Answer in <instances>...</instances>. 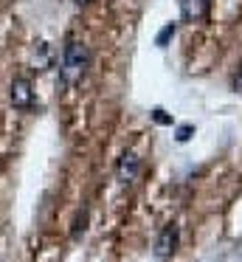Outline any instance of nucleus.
<instances>
[{"mask_svg":"<svg viewBox=\"0 0 242 262\" xmlns=\"http://www.w3.org/2000/svg\"><path fill=\"white\" fill-rule=\"evenodd\" d=\"M90 59H93L90 48L84 46L82 40H73V37H68V40H65V46H62L59 82H62V85H76V82L82 79L84 74H87Z\"/></svg>","mask_w":242,"mask_h":262,"instance_id":"1","label":"nucleus"},{"mask_svg":"<svg viewBox=\"0 0 242 262\" xmlns=\"http://www.w3.org/2000/svg\"><path fill=\"white\" fill-rule=\"evenodd\" d=\"M138 175H141V158H138V152L127 149L116 164V178H118L121 186H133V183L138 181Z\"/></svg>","mask_w":242,"mask_h":262,"instance_id":"2","label":"nucleus"},{"mask_svg":"<svg viewBox=\"0 0 242 262\" xmlns=\"http://www.w3.org/2000/svg\"><path fill=\"white\" fill-rule=\"evenodd\" d=\"M180 245V228L174 226V223H169V226L161 228V234L155 237V256L158 259H169V256L178 251Z\"/></svg>","mask_w":242,"mask_h":262,"instance_id":"3","label":"nucleus"},{"mask_svg":"<svg viewBox=\"0 0 242 262\" xmlns=\"http://www.w3.org/2000/svg\"><path fill=\"white\" fill-rule=\"evenodd\" d=\"M11 104L17 110H31L34 107V85L28 76H14L11 79Z\"/></svg>","mask_w":242,"mask_h":262,"instance_id":"4","label":"nucleus"},{"mask_svg":"<svg viewBox=\"0 0 242 262\" xmlns=\"http://www.w3.org/2000/svg\"><path fill=\"white\" fill-rule=\"evenodd\" d=\"M208 9H211V0H180V14H183L186 23H200V20H206Z\"/></svg>","mask_w":242,"mask_h":262,"instance_id":"5","label":"nucleus"},{"mask_svg":"<svg viewBox=\"0 0 242 262\" xmlns=\"http://www.w3.org/2000/svg\"><path fill=\"white\" fill-rule=\"evenodd\" d=\"M174 31H178V23H166L161 31H158V37H155V46H158V48H166V42L174 37Z\"/></svg>","mask_w":242,"mask_h":262,"instance_id":"6","label":"nucleus"},{"mask_svg":"<svg viewBox=\"0 0 242 262\" xmlns=\"http://www.w3.org/2000/svg\"><path fill=\"white\" fill-rule=\"evenodd\" d=\"M37 51H39V57H37V71H45L51 65V46L48 42H37Z\"/></svg>","mask_w":242,"mask_h":262,"instance_id":"7","label":"nucleus"},{"mask_svg":"<svg viewBox=\"0 0 242 262\" xmlns=\"http://www.w3.org/2000/svg\"><path fill=\"white\" fill-rule=\"evenodd\" d=\"M191 133H194V127H191V124H183V127H178V141H180V144H186V141L191 138Z\"/></svg>","mask_w":242,"mask_h":262,"instance_id":"8","label":"nucleus"},{"mask_svg":"<svg viewBox=\"0 0 242 262\" xmlns=\"http://www.w3.org/2000/svg\"><path fill=\"white\" fill-rule=\"evenodd\" d=\"M152 119H155V121H158V124H172V119H169V116H166V113H163V110H161V107H155V110H152Z\"/></svg>","mask_w":242,"mask_h":262,"instance_id":"9","label":"nucleus"},{"mask_svg":"<svg viewBox=\"0 0 242 262\" xmlns=\"http://www.w3.org/2000/svg\"><path fill=\"white\" fill-rule=\"evenodd\" d=\"M234 88H236V91H242V65H239V74L234 76Z\"/></svg>","mask_w":242,"mask_h":262,"instance_id":"10","label":"nucleus"},{"mask_svg":"<svg viewBox=\"0 0 242 262\" xmlns=\"http://www.w3.org/2000/svg\"><path fill=\"white\" fill-rule=\"evenodd\" d=\"M73 3H76V6H84V3H90V0H73Z\"/></svg>","mask_w":242,"mask_h":262,"instance_id":"11","label":"nucleus"}]
</instances>
